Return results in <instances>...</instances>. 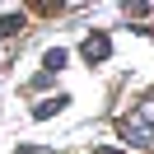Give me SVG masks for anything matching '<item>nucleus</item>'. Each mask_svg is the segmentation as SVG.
I'll return each mask as SVG.
<instances>
[{
	"instance_id": "f257e3e1",
	"label": "nucleus",
	"mask_w": 154,
	"mask_h": 154,
	"mask_svg": "<svg viewBox=\"0 0 154 154\" xmlns=\"http://www.w3.org/2000/svg\"><path fill=\"white\" fill-rule=\"evenodd\" d=\"M117 140H122L126 154H154V131H149V126H145L135 112L117 117Z\"/></svg>"
},
{
	"instance_id": "f03ea898",
	"label": "nucleus",
	"mask_w": 154,
	"mask_h": 154,
	"mask_svg": "<svg viewBox=\"0 0 154 154\" xmlns=\"http://www.w3.org/2000/svg\"><path fill=\"white\" fill-rule=\"evenodd\" d=\"M79 56H84L89 66H103V61L112 56V38H107V33H89V38L79 42Z\"/></svg>"
},
{
	"instance_id": "7ed1b4c3",
	"label": "nucleus",
	"mask_w": 154,
	"mask_h": 154,
	"mask_svg": "<svg viewBox=\"0 0 154 154\" xmlns=\"http://www.w3.org/2000/svg\"><path fill=\"white\" fill-rule=\"evenodd\" d=\"M66 103H70L66 94H56V98H38V107H33V117H38V122H47V117H56V112H61Z\"/></svg>"
},
{
	"instance_id": "20e7f679",
	"label": "nucleus",
	"mask_w": 154,
	"mask_h": 154,
	"mask_svg": "<svg viewBox=\"0 0 154 154\" xmlns=\"http://www.w3.org/2000/svg\"><path fill=\"white\" fill-rule=\"evenodd\" d=\"M135 117H140V122H145V126L154 131V89H149V94L140 98V103H135Z\"/></svg>"
},
{
	"instance_id": "39448f33",
	"label": "nucleus",
	"mask_w": 154,
	"mask_h": 154,
	"mask_svg": "<svg viewBox=\"0 0 154 154\" xmlns=\"http://www.w3.org/2000/svg\"><path fill=\"white\" fill-rule=\"evenodd\" d=\"M42 70H47V75H56V70H66V51H47V56H42Z\"/></svg>"
},
{
	"instance_id": "423d86ee",
	"label": "nucleus",
	"mask_w": 154,
	"mask_h": 154,
	"mask_svg": "<svg viewBox=\"0 0 154 154\" xmlns=\"http://www.w3.org/2000/svg\"><path fill=\"white\" fill-rule=\"evenodd\" d=\"M19 28H23V14H5V19H0V33H5V38H14Z\"/></svg>"
},
{
	"instance_id": "0eeeda50",
	"label": "nucleus",
	"mask_w": 154,
	"mask_h": 154,
	"mask_svg": "<svg viewBox=\"0 0 154 154\" xmlns=\"http://www.w3.org/2000/svg\"><path fill=\"white\" fill-rule=\"evenodd\" d=\"M94 154H126V149H94Z\"/></svg>"
}]
</instances>
